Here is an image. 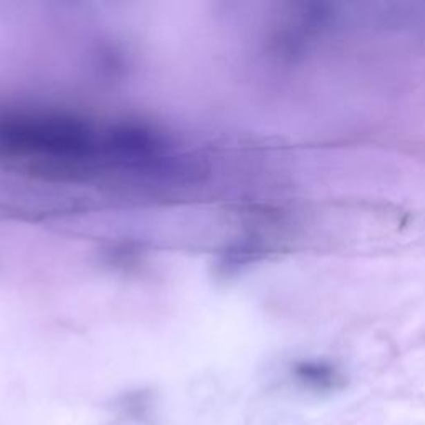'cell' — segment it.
I'll return each mask as SVG.
<instances>
[{
  "instance_id": "obj_1",
  "label": "cell",
  "mask_w": 425,
  "mask_h": 425,
  "mask_svg": "<svg viewBox=\"0 0 425 425\" xmlns=\"http://www.w3.org/2000/svg\"><path fill=\"white\" fill-rule=\"evenodd\" d=\"M296 374L301 381H304L309 384L311 387H316V389H334L337 386V382L341 381L339 374L332 369V367L324 366V364H309V362H304L301 364L298 369H296Z\"/></svg>"
}]
</instances>
